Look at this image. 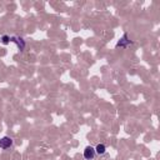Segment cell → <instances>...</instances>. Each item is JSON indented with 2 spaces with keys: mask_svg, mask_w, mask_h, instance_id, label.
<instances>
[{
  "mask_svg": "<svg viewBox=\"0 0 160 160\" xmlns=\"http://www.w3.org/2000/svg\"><path fill=\"white\" fill-rule=\"evenodd\" d=\"M12 139L9 136H4L0 139V148L1 149H9L10 146H12Z\"/></svg>",
  "mask_w": 160,
  "mask_h": 160,
  "instance_id": "6da1fadb",
  "label": "cell"
},
{
  "mask_svg": "<svg viewBox=\"0 0 160 160\" xmlns=\"http://www.w3.org/2000/svg\"><path fill=\"white\" fill-rule=\"evenodd\" d=\"M84 158L86 160H92L95 158V149L91 146H86L84 150Z\"/></svg>",
  "mask_w": 160,
  "mask_h": 160,
  "instance_id": "7a4b0ae2",
  "label": "cell"
},
{
  "mask_svg": "<svg viewBox=\"0 0 160 160\" xmlns=\"http://www.w3.org/2000/svg\"><path fill=\"white\" fill-rule=\"evenodd\" d=\"M10 41L16 42L18 48H19L20 50H24V48H25V42H24L22 38H19V36H10Z\"/></svg>",
  "mask_w": 160,
  "mask_h": 160,
  "instance_id": "3957f363",
  "label": "cell"
},
{
  "mask_svg": "<svg viewBox=\"0 0 160 160\" xmlns=\"http://www.w3.org/2000/svg\"><path fill=\"white\" fill-rule=\"evenodd\" d=\"M105 151H106V148H105V145H102V144H99V145L95 148V154H98V155H104Z\"/></svg>",
  "mask_w": 160,
  "mask_h": 160,
  "instance_id": "277c9868",
  "label": "cell"
},
{
  "mask_svg": "<svg viewBox=\"0 0 160 160\" xmlns=\"http://www.w3.org/2000/svg\"><path fill=\"white\" fill-rule=\"evenodd\" d=\"M1 40H2V42H4V44H8V42L10 41V36H8V35H4V36L1 38Z\"/></svg>",
  "mask_w": 160,
  "mask_h": 160,
  "instance_id": "5b68a950",
  "label": "cell"
}]
</instances>
